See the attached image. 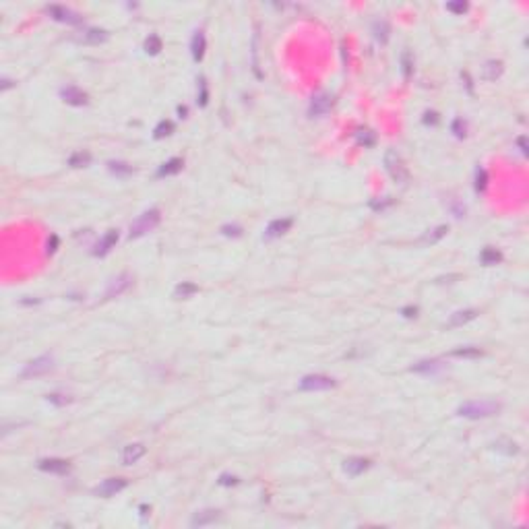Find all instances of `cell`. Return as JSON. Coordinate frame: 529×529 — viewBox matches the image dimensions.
Wrapping results in <instances>:
<instances>
[{
  "instance_id": "1",
  "label": "cell",
  "mask_w": 529,
  "mask_h": 529,
  "mask_svg": "<svg viewBox=\"0 0 529 529\" xmlns=\"http://www.w3.org/2000/svg\"><path fill=\"white\" fill-rule=\"evenodd\" d=\"M498 409H500V405H498V403H494V401H471V403H465V405L459 407L457 414L463 416V418L478 420V418L494 416Z\"/></svg>"
},
{
  "instance_id": "2",
  "label": "cell",
  "mask_w": 529,
  "mask_h": 529,
  "mask_svg": "<svg viewBox=\"0 0 529 529\" xmlns=\"http://www.w3.org/2000/svg\"><path fill=\"white\" fill-rule=\"evenodd\" d=\"M161 219V215L157 209H151V211H147L143 213L139 219L130 225V232H128V236L130 238H139V236H145L147 232H151L153 228H157V223Z\"/></svg>"
},
{
  "instance_id": "3",
  "label": "cell",
  "mask_w": 529,
  "mask_h": 529,
  "mask_svg": "<svg viewBox=\"0 0 529 529\" xmlns=\"http://www.w3.org/2000/svg\"><path fill=\"white\" fill-rule=\"evenodd\" d=\"M385 168H387L389 176H391L395 182H405L407 178H409L405 163H403L401 155L397 153V151H387V155H385Z\"/></svg>"
},
{
  "instance_id": "4",
  "label": "cell",
  "mask_w": 529,
  "mask_h": 529,
  "mask_svg": "<svg viewBox=\"0 0 529 529\" xmlns=\"http://www.w3.org/2000/svg\"><path fill=\"white\" fill-rule=\"evenodd\" d=\"M335 387V380L323 374H310L300 380V391H327Z\"/></svg>"
},
{
  "instance_id": "5",
  "label": "cell",
  "mask_w": 529,
  "mask_h": 529,
  "mask_svg": "<svg viewBox=\"0 0 529 529\" xmlns=\"http://www.w3.org/2000/svg\"><path fill=\"white\" fill-rule=\"evenodd\" d=\"M52 358L50 356H42V358H35L31 360L25 368H23V376H40V374H46L48 370H52Z\"/></svg>"
},
{
  "instance_id": "6",
  "label": "cell",
  "mask_w": 529,
  "mask_h": 529,
  "mask_svg": "<svg viewBox=\"0 0 529 529\" xmlns=\"http://www.w3.org/2000/svg\"><path fill=\"white\" fill-rule=\"evenodd\" d=\"M331 106H333V97L329 95V93H318V95L312 97V102H310V108H308V116H323L331 110Z\"/></svg>"
},
{
  "instance_id": "7",
  "label": "cell",
  "mask_w": 529,
  "mask_h": 529,
  "mask_svg": "<svg viewBox=\"0 0 529 529\" xmlns=\"http://www.w3.org/2000/svg\"><path fill=\"white\" fill-rule=\"evenodd\" d=\"M124 486H126V480H122V478H110V480H104L102 484H99L95 490H93V494L108 498V496H114L116 492H120Z\"/></svg>"
},
{
  "instance_id": "8",
  "label": "cell",
  "mask_w": 529,
  "mask_h": 529,
  "mask_svg": "<svg viewBox=\"0 0 529 529\" xmlns=\"http://www.w3.org/2000/svg\"><path fill=\"white\" fill-rule=\"evenodd\" d=\"M60 97L64 99L66 104H71V106H85V104H87V93L81 91L79 87H75V85L62 87L60 89Z\"/></svg>"
},
{
  "instance_id": "9",
  "label": "cell",
  "mask_w": 529,
  "mask_h": 529,
  "mask_svg": "<svg viewBox=\"0 0 529 529\" xmlns=\"http://www.w3.org/2000/svg\"><path fill=\"white\" fill-rule=\"evenodd\" d=\"M48 13H50V17H54L56 21L60 23H71V25H77V23H81V17L77 13H73L71 9H66V6H48Z\"/></svg>"
},
{
  "instance_id": "10",
  "label": "cell",
  "mask_w": 529,
  "mask_h": 529,
  "mask_svg": "<svg viewBox=\"0 0 529 529\" xmlns=\"http://www.w3.org/2000/svg\"><path fill=\"white\" fill-rule=\"evenodd\" d=\"M130 281H132V277L126 275V273L112 279L110 285H108V290H106V298H114V296H120L122 292H126L130 287Z\"/></svg>"
},
{
  "instance_id": "11",
  "label": "cell",
  "mask_w": 529,
  "mask_h": 529,
  "mask_svg": "<svg viewBox=\"0 0 529 529\" xmlns=\"http://www.w3.org/2000/svg\"><path fill=\"white\" fill-rule=\"evenodd\" d=\"M116 242H118V232H116V230H110V232H108V234L97 242L95 250H93V254H95V256H104V254H108V252H110L112 248L116 246Z\"/></svg>"
},
{
  "instance_id": "12",
  "label": "cell",
  "mask_w": 529,
  "mask_h": 529,
  "mask_svg": "<svg viewBox=\"0 0 529 529\" xmlns=\"http://www.w3.org/2000/svg\"><path fill=\"white\" fill-rule=\"evenodd\" d=\"M40 469L48 473H68L71 463L64 461V459H44V461H40Z\"/></svg>"
},
{
  "instance_id": "13",
  "label": "cell",
  "mask_w": 529,
  "mask_h": 529,
  "mask_svg": "<svg viewBox=\"0 0 529 529\" xmlns=\"http://www.w3.org/2000/svg\"><path fill=\"white\" fill-rule=\"evenodd\" d=\"M143 455H145V447L141 445V442L128 445V447H124V451H122V463L124 465H132V463H137Z\"/></svg>"
},
{
  "instance_id": "14",
  "label": "cell",
  "mask_w": 529,
  "mask_h": 529,
  "mask_svg": "<svg viewBox=\"0 0 529 529\" xmlns=\"http://www.w3.org/2000/svg\"><path fill=\"white\" fill-rule=\"evenodd\" d=\"M292 228V219H275L269 223L267 232H264V238L267 240H273V238H279L281 234H285L287 230Z\"/></svg>"
},
{
  "instance_id": "15",
  "label": "cell",
  "mask_w": 529,
  "mask_h": 529,
  "mask_svg": "<svg viewBox=\"0 0 529 529\" xmlns=\"http://www.w3.org/2000/svg\"><path fill=\"white\" fill-rule=\"evenodd\" d=\"M502 75V62L500 60H488L482 66V79L484 81H496Z\"/></svg>"
},
{
  "instance_id": "16",
  "label": "cell",
  "mask_w": 529,
  "mask_h": 529,
  "mask_svg": "<svg viewBox=\"0 0 529 529\" xmlns=\"http://www.w3.org/2000/svg\"><path fill=\"white\" fill-rule=\"evenodd\" d=\"M368 459H362V457H352V459H347L345 465H343V469L347 476H360V473L364 469H368Z\"/></svg>"
},
{
  "instance_id": "17",
  "label": "cell",
  "mask_w": 529,
  "mask_h": 529,
  "mask_svg": "<svg viewBox=\"0 0 529 529\" xmlns=\"http://www.w3.org/2000/svg\"><path fill=\"white\" fill-rule=\"evenodd\" d=\"M478 316V310H459V312H455V314H451V318L447 321V325L445 327H461V325H465V323H469V321H473V318Z\"/></svg>"
},
{
  "instance_id": "18",
  "label": "cell",
  "mask_w": 529,
  "mask_h": 529,
  "mask_svg": "<svg viewBox=\"0 0 529 529\" xmlns=\"http://www.w3.org/2000/svg\"><path fill=\"white\" fill-rule=\"evenodd\" d=\"M190 50H192V58L194 60H203L205 56V33L203 31H197L192 35V42H190Z\"/></svg>"
},
{
  "instance_id": "19",
  "label": "cell",
  "mask_w": 529,
  "mask_h": 529,
  "mask_svg": "<svg viewBox=\"0 0 529 529\" xmlns=\"http://www.w3.org/2000/svg\"><path fill=\"white\" fill-rule=\"evenodd\" d=\"M182 170V159H170L168 163H163L159 168V176H172V174H178Z\"/></svg>"
},
{
  "instance_id": "20",
  "label": "cell",
  "mask_w": 529,
  "mask_h": 529,
  "mask_svg": "<svg viewBox=\"0 0 529 529\" xmlns=\"http://www.w3.org/2000/svg\"><path fill=\"white\" fill-rule=\"evenodd\" d=\"M500 252L496 250V248H484L480 254V261L484 263V264H496V263H500Z\"/></svg>"
},
{
  "instance_id": "21",
  "label": "cell",
  "mask_w": 529,
  "mask_h": 529,
  "mask_svg": "<svg viewBox=\"0 0 529 529\" xmlns=\"http://www.w3.org/2000/svg\"><path fill=\"white\" fill-rule=\"evenodd\" d=\"M89 161H91V155L87 151H77L71 155V159H68V163H71L73 168H85Z\"/></svg>"
},
{
  "instance_id": "22",
  "label": "cell",
  "mask_w": 529,
  "mask_h": 529,
  "mask_svg": "<svg viewBox=\"0 0 529 529\" xmlns=\"http://www.w3.org/2000/svg\"><path fill=\"white\" fill-rule=\"evenodd\" d=\"M199 292V287L194 285V283H188V281H184V283H180L176 287V292H174V296L176 298H188V296H192V294H197Z\"/></svg>"
},
{
  "instance_id": "23",
  "label": "cell",
  "mask_w": 529,
  "mask_h": 529,
  "mask_svg": "<svg viewBox=\"0 0 529 529\" xmlns=\"http://www.w3.org/2000/svg\"><path fill=\"white\" fill-rule=\"evenodd\" d=\"M87 44H99V42H106L108 40V33L106 31H99V29H89L87 33L83 37Z\"/></svg>"
},
{
  "instance_id": "24",
  "label": "cell",
  "mask_w": 529,
  "mask_h": 529,
  "mask_svg": "<svg viewBox=\"0 0 529 529\" xmlns=\"http://www.w3.org/2000/svg\"><path fill=\"white\" fill-rule=\"evenodd\" d=\"M159 50H161V40L157 35H149L145 40V52L147 54H151V56H155V54H159Z\"/></svg>"
},
{
  "instance_id": "25",
  "label": "cell",
  "mask_w": 529,
  "mask_h": 529,
  "mask_svg": "<svg viewBox=\"0 0 529 529\" xmlns=\"http://www.w3.org/2000/svg\"><path fill=\"white\" fill-rule=\"evenodd\" d=\"M174 130V124L170 122V120H163L157 124V128H155V139H163V137H168L170 132Z\"/></svg>"
},
{
  "instance_id": "26",
  "label": "cell",
  "mask_w": 529,
  "mask_h": 529,
  "mask_svg": "<svg viewBox=\"0 0 529 529\" xmlns=\"http://www.w3.org/2000/svg\"><path fill=\"white\" fill-rule=\"evenodd\" d=\"M449 232V228L447 225H438L436 230H432V234H426L424 236V242H436V240H440L442 236H445Z\"/></svg>"
},
{
  "instance_id": "27",
  "label": "cell",
  "mask_w": 529,
  "mask_h": 529,
  "mask_svg": "<svg viewBox=\"0 0 529 529\" xmlns=\"http://www.w3.org/2000/svg\"><path fill=\"white\" fill-rule=\"evenodd\" d=\"M358 143L364 145V147H372V145H374V132L360 130V132H358Z\"/></svg>"
},
{
  "instance_id": "28",
  "label": "cell",
  "mask_w": 529,
  "mask_h": 529,
  "mask_svg": "<svg viewBox=\"0 0 529 529\" xmlns=\"http://www.w3.org/2000/svg\"><path fill=\"white\" fill-rule=\"evenodd\" d=\"M387 33H389L387 23H383V21L378 23V21H376V23H374V37H376V40L385 44V42H387Z\"/></svg>"
},
{
  "instance_id": "29",
  "label": "cell",
  "mask_w": 529,
  "mask_h": 529,
  "mask_svg": "<svg viewBox=\"0 0 529 529\" xmlns=\"http://www.w3.org/2000/svg\"><path fill=\"white\" fill-rule=\"evenodd\" d=\"M453 356H457V358H478V356H482V349H480V347H471V349H455Z\"/></svg>"
},
{
  "instance_id": "30",
  "label": "cell",
  "mask_w": 529,
  "mask_h": 529,
  "mask_svg": "<svg viewBox=\"0 0 529 529\" xmlns=\"http://www.w3.org/2000/svg\"><path fill=\"white\" fill-rule=\"evenodd\" d=\"M215 519H217V511H205V515L197 517L192 523L194 525H205V523H209V521H215Z\"/></svg>"
},
{
  "instance_id": "31",
  "label": "cell",
  "mask_w": 529,
  "mask_h": 529,
  "mask_svg": "<svg viewBox=\"0 0 529 529\" xmlns=\"http://www.w3.org/2000/svg\"><path fill=\"white\" fill-rule=\"evenodd\" d=\"M48 401L54 403V405H66V403H71L73 399L68 395H58V393H54V395H48Z\"/></svg>"
},
{
  "instance_id": "32",
  "label": "cell",
  "mask_w": 529,
  "mask_h": 529,
  "mask_svg": "<svg viewBox=\"0 0 529 529\" xmlns=\"http://www.w3.org/2000/svg\"><path fill=\"white\" fill-rule=\"evenodd\" d=\"M434 368H440L438 362H422V364H418V366H414L411 370H416V372H432Z\"/></svg>"
},
{
  "instance_id": "33",
  "label": "cell",
  "mask_w": 529,
  "mask_h": 529,
  "mask_svg": "<svg viewBox=\"0 0 529 529\" xmlns=\"http://www.w3.org/2000/svg\"><path fill=\"white\" fill-rule=\"evenodd\" d=\"M484 188H486V172L480 168L478 172H476V190H480V192H482Z\"/></svg>"
},
{
  "instance_id": "34",
  "label": "cell",
  "mask_w": 529,
  "mask_h": 529,
  "mask_svg": "<svg viewBox=\"0 0 529 529\" xmlns=\"http://www.w3.org/2000/svg\"><path fill=\"white\" fill-rule=\"evenodd\" d=\"M110 170H112V172H122V174H130L132 172L126 163H114V161L110 163Z\"/></svg>"
},
{
  "instance_id": "35",
  "label": "cell",
  "mask_w": 529,
  "mask_h": 529,
  "mask_svg": "<svg viewBox=\"0 0 529 529\" xmlns=\"http://www.w3.org/2000/svg\"><path fill=\"white\" fill-rule=\"evenodd\" d=\"M453 132L457 137H465V122L463 120H455L453 122Z\"/></svg>"
},
{
  "instance_id": "36",
  "label": "cell",
  "mask_w": 529,
  "mask_h": 529,
  "mask_svg": "<svg viewBox=\"0 0 529 529\" xmlns=\"http://www.w3.org/2000/svg\"><path fill=\"white\" fill-rule=\"evenodd\" d=\"M447 11H451V13H465V11H467V4H465V2L447 4Z\"/></svg>"
},
{
  "instance_id": "37",
  "label": "cell",
  "mask_w": 529,
  "mask_h": 529,
  "mask_svg": "<svg viewBox=\"0 0 529 529\" xmlns=\"http://www.w3.org/2000/svg\"><path fill=\"white\" fill-rule=\"evenodd\" d=\"M403 66H405V77H409L411 64H409V54H403Z\"/></svg>"
},
{
  "instance_id": "38",
  "label": "cell",
  "mask_w": 529,
  "mask_h": 529,
  "mask_svg": "<svg viewBox=\"0 0 529 529\" xmlns=\"http://www.w3.org/2000/svg\"><path fill=\"white\" fill-rule=\"evenodd\" d=\"M221 484H236V478H230V476H221Z\"/></svg>"
}]
</instances>
